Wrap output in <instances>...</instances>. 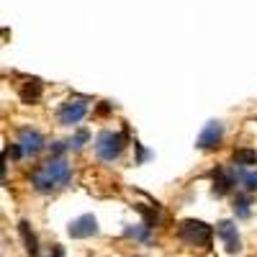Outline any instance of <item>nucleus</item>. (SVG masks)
I'll return each mask as SVG.
<instances>
[{"instance_id":"9","label":"nucleus","mask_w":257,"mask_h":257,"mask_svg":"<svg viewBox=\"0 0 257 257\" xmlns=\"http://www.w3.org/2000/svg\"><path fill=\"white\" fill-rule=\"evenodd\" d=\"M234 185H237V170L234 167L213 170V193H216V196H224V193H229Z\"/></svg>"},{"instance_id":"12","label":"nucleus","mask_w":257,"mask_h":257,"mask_svg":"<svg viewBox=\"0 0 257 257\" xmlns=\"http://www.w3.org/2000/svg\"><path fill=\"white\" fill-rule=\"evenodd\" d=\"M252 201H249V193H239L237 198H234V213H237L239 219H249V213H252Z\"/></svg>"},{"instance_id":"3","label":"nucleus","mask_w":257,"mask_h":257,"mask_svg":"<svg viewBox=\"0 0 257 257\" xmlns=\"http://www.w3.org/2000/svg\"><path fill=\"white\" fill-rule=\"evenodd\" d=\"M211 226L203 224V221H196V219H188L180 224V239L188 244V247H211Z\"/></svg>"},{"instance_id":"11","label":"nucleus","mask_w":257,"mask_h":257,"mask_svg":"<svg viewBox=\"0 0 257 257\" xmlns=\"http://www.w3.org/2000/svg\"><path fill=\"white\" fill-rule=\"evenodd\" d=\"M18 234H21V239H24L26 244V252L29 254H39V239H36V234L31 231V224L29 221H18Z\"/></svg>"},{"instance_id":"10","label":"nucleus","mask_w":257,"mask_h":257,"mask_svg":"<svg viewBox=\"0 0 257 257\" xmlns=\"http://www.w3.org/2000/svg\"><path fill=\"white\" fill-rule=\"evenodd\" d=\"M237 185L244 188V193H254L257 190V167H242L237 165Z\"/></svg>"},{"instance_id":"2","label":"nucleus","mask_w":257,"mask_h":257,"mask_svg":"<svg viewBox=\"0 0 257 257\" xmlns=\"http://www.w3.org/2000/svg\"><path fill=\"white\" fill-rule=\"evenodd\" d=\"M126 147V137L121 132H100L98 139H95V152L103 162H113L121 157Z\"/></svg>"},{"instance_id":"18","label":"nucleus","mask_w":257,"mask_h":257,"mask_svg":"<svg viewBox=\"0 0 257 257\" xmlns=\"http://www.w3.org/2000/svg\"><path fill=\"white\" fill-rule=\"evenodd\" d=\"M49 257H64V249H62L59 244H54V247H52V252H49Z\"/></svg>"},{"instance_id":"4","label":"nucleus","mask_w":257,"mask_h":257,"mask_svg":"<svg viewBox=\"0 0 257 257\" xmlns=\"http://www.w3.org/2000/svg\"><path fill=\"white\" fill-rule=\"evenodd\" d=\"M85 113H88V103H85L82 98H72L67 103H62V108H59V123H64V126L80 123L85 118Z\"/></svg>"},{"instance_id":"6","label":"nucleus","mask_w":257,"mask_h":257,"mask_svg":"<svg viewBox=\"0 0 257 257\" xmlns=\"http://www.w3.org/2000/svg\"><path fill=\"white\" fill-rule=\"evenodd\" d=\"M216 234H219V239L224 242L229 254H237L242 249V239H239V231H237V226H234V221H229V219L219 221L216 224Z\"/></svg>"},{"instance_id":"5","label":"nucleus","mask_w":257,"mask_h":257,"mask_svg":"<svg viewBox=\"0 0 257 257\" xmlns=\"http://www.w3.org/2000/svg\"><path fill=\"white\" fill-rule=\"evenodd\" d=\"M221 139H224V126H221V121H208V123L203 126V132L198 134V139H196V147H198V149H216V147L221 144Z\"/></svg>"},{"instance_id":"8","label":"nucleus","mask_w":257,"mask_h":257,"mask_svg":"<svg viewBox=\"0 0 257 257\" xmlns=\"http://www.w3.org/2000/svg\"><path fill=\"white\" fill-rule=\"evenodd\" d=\"M16 142L21 144V149H24L26 157H34V155H39L41 149H44V137H41L39 132H34V128H24Z\"/></svg>"},{"instance_id":"7","label":"nucleus","mask_w":257,"mask_h":257,"mask_svg":"<svg viewBox=\"0 0 257 257\" xmlns=\"http://www.w3.org/2000/svg\"><path fill=\"white\" fill-rule=\"evenodd\" d=\"M67 231H70L72 239H88V237H95L100 229H98V219L93 216V213H85V216H80L70 224Z\"/></svg>"},{"instance_id":"17","label":"nucleus","mask_w":257,"mask_h":257,"mask_svg":"<svg viewBox=\"0 0 257 257\" xmlns=\"http://www.w3.org/2000/svg\"><path fill=\"white\" fill-rule=\"evenodd\" d=\"M49 149H52L54 155H62V152H64V149H67V147H64L62 142H54V144H49Z\"/></svg>"},{"instance_id":"16","label":"nucleus","mask_w":257,"mask_h":257,"mask_svg":"<svg viewBox=\"0 0 257 257\" xmlns=\"http://www.w3.org/2000/svg\"><path fill=\"white\" fill-rule=\"evenodd\" d=\"M88 139H90V134L85 132V128H80V132L70 139V144H67V147H70V149H80V147H82L85 142H88Z\"/></svg>"},{"instance_id":"1","label":"nucleus","mask_w":257,"mask_h":257,"mask_svg":"<svg viewBox=\"0 0 257 257\" xmlns=\"http://www.w3.org/2000/svg\"><path fill=\"white\" fill-rule=\"evenodd\" d=\"M72 180V167L62 157H52L49 162L39 165L31 173V185L39 193H54Z\"/></svg>"},{"instance_id":"19","label":"nucleus","mask_w":257,"mask_h":257,"mask_svg":"<svg viewBox=\"0 0 257 257\" xmlns=\"http://www.w3.org/2000/svg\"><path fill=\"white\" fill-rule=\"evenodd\" d=\"M142 257H144V254H142Z\"/></svg>"},{"instance_id":"14","label":"nucleus","mask_w":257,"mask_h":257,"mask_svg":"<svg viewBox=\"0 0 257 257\" xmlns=\"http://www.w3.org/2000/svg\"><path fill=\"white\" fill-rule=\"evenodd\" d=\"M39 95H41V85H39V80H29V82L24 85V90H21V98H24L26 103L39 100Z\"/></svg>"},{"instance_id":"13","label":"nucleus","mask_w":257,"mask_h":257,"mask_svg":"<svg viewBox=\"0 0 257 257\" xmlns=\"http://www.w3.org/2000/svg\"><path fill=\"white\" fill-rule=\"evenodd\" d=\"M123 234H126V237H132V239H137V242H147L149 234H152V226L144 221V224H137V226H126Z\"/></svg>"},{"instance_id":"15","label":"nucleus","mask_w":257,"mask_h":257,"mask_svg":"<svg viewBox=\"0 0 257 257\" xmlns=\"http://www.w3.org/2000/svg\"><path fill=\"white\" fill-rule=\"evenodd\" d=\"M234 162L242 165V167H252V165H257V152H252V149H239V152H234Z\"/></svg>"}]
</instances>
